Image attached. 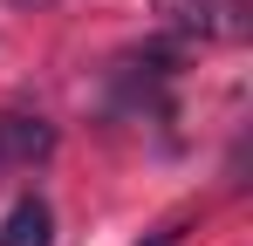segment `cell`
I'll list each match as a JSON object with an SVG mask.
<instances>
[{
  "label": "cell",
  "mask_w": 253,
  "mask_h": 246,
  "mask_svg": "<svg viewBox=\"0 0 253 246\" xmlns=\"http://www.w3.org/2000/svg\"><path fill=\"white\" fill-rule=\"evenodd\" d=\"M158 21L178 41H212V48H240L253 35V0H158Z\"/></svg>",
  "instance_id": "1"
},
{
  "label": "cell",
  "mask_w": 253,
  "mask_h": 246,
  "mask_svg": "<svg viewBox=\"0 0 253 246\" xmlns=\"http://www.w3.org/2000/svg\"><path fill=\"white\" fill-rule=\"evenodd\" d=\"M55 240V212H48V199H14L7 205V219H0V246H48Z\"/></svg>",
  "instance_id": "3"
},
{
  "label": "cell",
  "mask_w": 253,
  "mask_h": 246,
  "mask_svg": "<svg viewBox=\"0 0 253 246\" xmlns=\"http://www.w3.org/2000/svg\"><path fill=\"white\" fill-rule=\"evenodd\" d=\"M185 233H192V219H165V226H151L137 246H185Z\"/></svg>",
  "instance_id": "4"
},
{
  "label": "cell",
  "mask_w": 253,
  "mask_h": 246,
  "mask_svg": "<svg viewBox=\"0 0 253 246\" xmlns=\"http://www.w3.org/2000/svg\"><path fill=\"white\" fill-rule=\"evenodd\" d=\"M55 151V123L42 117H0V171L7 164H42Z\"/></svg>",
  "instance_id": "2"
}]
</instances>
